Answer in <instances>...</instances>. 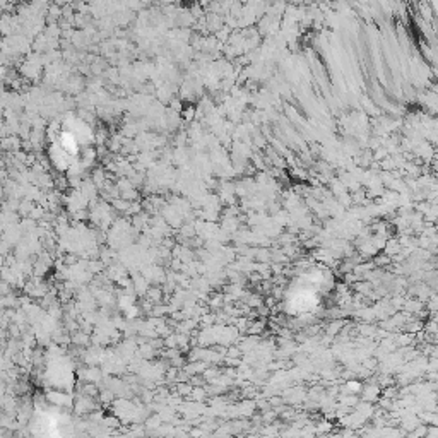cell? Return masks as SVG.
Returning a JSON list of instances; mask_svg holds the SVG:
<instances>
[{
	"instance_id": "6da1fadb",
	"label": "cell",
	"mask_w": 438,
	"mask_h": 438,
	"mask_svg": "<svg viewBox=\"0 0 438 438\" xmlns=\"http://www.w3.org/2000/svg\"><path fill=\"white\" fill-rule=\"evenodd\" d=\"M91 139V133L86 129L82 123H79L77 129L70 125H67L65 129H62L58 132V135L55 137L52 146V152H53V161L58 166H63V168H69L72 166V163L79 158L84 144Z\"/></svg>"
}]
</instances>
